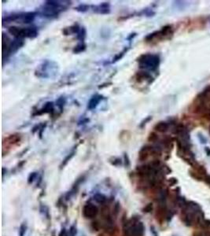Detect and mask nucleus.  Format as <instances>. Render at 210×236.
Masks as SVG:
<instances>
[{
  "label": "nucleus",
  "mask_w": 210,
  "mask_h": 236,
  "mask_svg": "<svg viewBox=\"0 0 210 236\" xmlns=\"http://www.w3.org/2000/svg\"><path fill=\"white\" fill-rule=\"evenodd\" d=\"M137 61L139 63V68L144 70H156L160 65V58L157 54H144L139 56Z\"/></svg>",
  "instance_id": "nucleus-1"
},
{
  "label": "nucleus",
  "mask_w": 210,
  "mask_h": 236,
  "mask_svg": "<svg viewBox=\"0 0 210 236\" xmlns=\"http://www.w3.org/2000/svg\"><path fill=\"white\" fill-rule=\"evenodd\" d=\"M144 232V225L139 220H135L126 228L127 236H143Z\"/></svg>",
  "instance_id": "nucleus-2"
},
{
  "label": "nucleus",
  "mask_w": 210,
  "mask_h": 236,
  "mask_svg": "<svg viewBox=\"0 0 210 236\" xmlns=\"http://www.w3.org/2000/svg\"><path fill=\"white\" fill-rule=\"evenodd\" d=\"M25 44V41L23 39H19V38H15L13 40L11 41L10 44V47L8 48V50L5 54H3V61L5 60V58H7L11 54H13L16 53L21 47H23Z\"/></svg>",
  "instance_id": "nucleus-3"
},
{
  "label": "nucleus",
  "mask_w": 210,
  "mask_h": 236,
  "mask_svg": "<svg viewBox=\"0 0 210 236\" xmlns=\"http://www.w3.org/2000/svg\"><path fill=\"white\" fill-rule=\"evenodd\" d=\"M38 35V30L36 27H29V28H20V33L18 38L19 39H25V38H30L34 39Z\"/></svg>",
  "instance_id": "nucleus-4"
},
{
  "label": "nucleus",
  "mask_w": 210,
  "mask_h": 236,
  "mask_svg": "<svg viewBox=\"0 0 210 236\" xmlns=\"http://www.w3.org/2000/svg\"><path fill=\"white\" fill-rule=\"evenodd\" d=\"M98 213H99V208L94 204H87L83 208V215L86 218H94L98 215Z\"/></svg>",
  "instance_id": "nucleus-5"
},
{
  "label": "nucleus",
  "mask_w": 210,
  "mask_h": 236,
  "mask_svg": "<svg viewBox=\"0 0 210 236\" xmlns=\"http://www.w3.org/2000/svg\"><path fill=\"white\" fill-rule=\"evenodd\" d=\"M92 10L99 14H108L110 13V5L109 3H102L98 6H92Z\"/></svg>",
  "instance_id": "nucleus-6"
},
{
  "label": "nucleus",
  "mask_w": 210,
  "mask_h": 236,
  "mask_svg": "<svg viewBox=\"0 0 210 236\" xmlns=\"http://www.w3.org/2000/svg\"><path fill=\"white\" fill-rule=\"evenodd\" d=\"M102 99H103V96L101 95L96 94V95H93L91 98V99L89 100L88 103H87V109L89 110H94Z\"/></svg>",
  "instance_id": "nucleus-7"
},
{
  "label": "nucleus",
  "mask_w": 210,
  "mask_h": 236,
  "mask_svg": "<svg viewBox=\"0 0 210 236\" xmlns=\"http://www.w3.org/2000/svg\"><path fill=\"white\" fill-rule=\"evenodd\" d=\"M54 112V103L52 102H47L43 106L40 110H38L36 113H33V116L42 115L44 113H51Z\"/></svg>",
  "instance_id": "nucleus-8"
},
{
  "label": "nucleus",
  "mask_w": 210,
  "mask_h": 236,
  "mask_svg": "<svg viewBox=\"0 0 210 236\" xmlns=\"http://www.w3.org/2000/svg\"><path fill=\"white\" fill-rule=\"evenodd\" d=\"M36 15H37V12L23 13L21 21L25 24H30L35 20Z\"/></svg>",
  "instance_id": "nucleus-9"
},
{
  "label": "nucleus",
  "mask_w": 210,
  "mask_h": 236,
  "mask_svg": "<svg viewBox=\"0 0 210 236\" xmlns=\"http://www.w3.org/2000/svg\"><path fill=\"white\" fill-rule=\"evenodd\" d=\"M80 26L78 24H75V25H72L70 27L68 28H65L62 30V33L65 35H72V34H77L79 33V31L80 30Z\"/></svg>",
  "instance_id": "nucleus-10"
},
{
  "label": "nucleus",
  "mask_w": 210,
  "mask_h": 236,
  "mask_svg": "<svg viewBox=\"0 0 210 236\" xmlns=\"http://www.w3.org/2000/svg\"><path fill=\"white\" fill-rule=\"evenodd\" d=\"M135 77H136L138 82H141V81H149L150 79H152L151 75L149 74L148 72H146V71H139V72H137L136 74H135Z\"/></svg>",
  "instance_id": "nucleus-11"
},
{
  "label": "nucleus",
  "mask_w": 210,
  "mask_h": 236,
  "mask_svg": "<svg viewBox=\"0 0 210 236\" xmlns=\"http://www.w3.org/2000/svg\"><path fill=\"white\" fill-rule=\"evenodd\" d=\"M168 128H169V125L165 121H160L154 126L155 130L157 131H159V132H161V133L166 132L168 130Z\"/></svg>",
  "instance_id": "nucleus-12"
},
{
  "label": "nucleus",
  "mask_w": 210,
  "mask_h": 236,
  "mask_svg": "<svg viewBox=\"0 0 210 236\" xmlns=\"http://www.w3.org/2000/svg\"><path fill=\"white\" fill-rule=\"evenodd\" d=\"M87 48V45L85 44L84 43H79L78 45H76L75 47L73 48V52L74 54H80V53H82V52H84V51H85V50H86Z\"/></svg>",
  "instance_id": "nucleus-13"
},
{
  "label": "nucleus",
  "mask_w": 210,
  "mask_h": 236,
  "mask_svg": "<svg viewBox=\"0 0 210 236\" xmlns=\"http://www.w3.org/2000/svg\"><path fill=\"white\" fill-rule=\"evenodd\" d=\"M87 36V32L86 29L84 27H81L80 30L79 31V33L76 34V39L81 41V43H84V40Z\"/></svg>",
  "instance_id": "nucleus-14"
},
{
  "label": "nucleus",
  "mask_w": 210,
  "mask_h": 236,
  "mask_svg": "<svg viewBox=\"0 0 210 236\" xmlns=\"http://www.w3.org/2000/svg\"><path fill=\"white\" fill-rule=\"evenodd\" d=\"M66 99L65 97H60V98H58V99H57V101H56V106H58V109L61 110V112H62V110H63L64 109V106L66 105Z\"/></svg>",
  "instance_id": "nucleus-15"
},
{
  "label": "nucleus",
  "mask_w": 210,
  "mask_h": 236,
  "mask_svg": "<svg viewBox=\"0 0 210 236\" xmlns=\"http://www.w3.org/2000/svg\"><path fill=\"white\" fill-rule=\"evenodd\" d=\"M20 28L16 27V26H11L8 28V33H10V35H13L15 38H18L19 33H20Z\"/></svg>",
  "instance_id": "nucleus-16"
},
{
  "label": "nucleus",
  "mask_w": 210,
  "mask_h": 236,
  "mask_svg": "<svg viewBox=\"0 0 210 236\" xmlns=\"http://www.w3.org/2000/svg\"><path fill=\"white\" fill-rule=\"evenodd\" d=\"M94 199L99 204L105 203L107 200L106 197L103 195V194H95L94 196Z\"/></svg>",
  "instance_id": "nucleus-17"
},
{
  "label": "nucleus",
  "mask_w": 210,
  "mask_h": 236,
  "mask_svg": "<svg viewBox=\"0 0 210 236\" xmlns=\"http://www.w3.org/2000/svg\"><path fill=\"white\" fill-rule=\"evenodd\" d=\"M90 7H91L90 6L86 5V4H80L78 6H76V7L75 8V10H76V11H78V12L84 13L87 12V11H88Z\"/></svg>",
  "instance_id": "nucleus-18"
},
{
  "label": "nucleus",
  "mask_w": 210,
  "mask_h": 236,
  "mask_svg": "<svg viewBox=\"0 0 210 236\" xmlns=\"http://www.w3.org/2000/svg\"><path fill=\"white\" fill-rule=\"evenodd\" d=\"M75 153H76V151H72V152H71V153H69V154H68V155L67 156V157H66V158L64 159L63 161H62V163H61V168H63L64 166L66 165H67V163H68V161H70V160H71L72 158L73 157L74 154H75Z\"/></svg>",
  "instance_id": "nucleus-19"
},
{
  "label": "nucleus",
  "mask_w": 210,
  "mask_h": 236,
  "mask_svg": "<svg viewBox=\"0 0 210 236\" xmlns=\"http://www.w3.org/2000/svg\"><path fill=\"white\" fill-rule=\"evenodd\" d=\"M128 48H126V49H124V50H123V51H121V53H119L118 54H116V55L113 58V61H112V63H115V62H116L117 61L121 60V58H123V57H124V54H125L127 53V51H128Z\"/></svg>",
  "instance_id": "nucleus-20"
},
{
  "label": "nucleus",
  "mask_w": 210,
  "mask_h": 236,
  "mask_svg": "<svg viewBox=\"0 0 210 236\" xmlns=\"http://www.w3.org/2000/svg\"><path fill=\"white\" fill-rule=\"evenodd\" d=\"M38 177V173L34 172H31L30 175L28 176V183H32L34 181L36 180V179Z\"/></svg>",
  "instance_id": "nucleus-21"
},
{
  "label": "nucleus",
  "mask_w": 210,
  "mask_h": 236,
  "mask_svg": "<svg viewBox=\"0 0 210 236\" xmlns=\"http://www.w3.org/2000/svg\"><path fill=\"white\" fill-rule=\"evenodd\" d=\"M26 230H27V226L25 225V224H23L20 225V228H19V235L20 236H24L26 232Z\"/></svg>",
  "instance_id": "nucleus-22"
},
{
  "label": "nucleus",
  "mask_w": 210,
  "mask_h": 236,
  "mask_svg": "<svg viewBox=\"0 0 210 236\" xmlns=\"http://www.w3.org/2000/svg\"><path fill=\"white\" fill-rule=\"evenodd\" d=\"M157 138H158V137H157V134L154 133V132H151V133L149 134L148 140L150 141V142H155Z\"/></svg>",
  "instance_id": "nucleus-23"
},
{
  "label": "nucleus",
  "mask_w": 210,
  "mask_h": 236,
  "mask_svg": "<svg viewBox=\"0 0 210 236\" xmlns=\"http://www.w3.org/2000/svg\"><path fill=\"white\" fill-rule=\"evenodd\" d=\"M76 233H77V231H76V227H71L70 229H69V231H68V236H76Z\"/></svg>",
  "instance_id": "nucleus-24"
},
{
  "label": "nucleus",
  "mask_w": 210,
  "mask_h": 236,
  "mask_svg": "<svg viewBox=\"0 0 210 236\" xmlns=\"http://www.w3.org/2000/svg\"><path fill=\"white\" fill-rule=\"evenodd\" d=\"M151 119H152V117H147V118H146V120H144V121H142V124H140V128H143V126L146 125V124H147V122H148V121H150Z\"/></svg>",
  "instance_id": "nucleus-25"
},
{
  "label": "nucleus",
  "mask_w": 210,
  "mask_h": 236,
  "mask_svg": "<svg viewBox=\"0 0 210 236\" xmlns=\"http://www.w3.org/2000/svg\"><path fill=\"white\" fill-rule=\"evenodd\" d=\"M152 210V204H149L147 205L146 207L144 208V212H147V213H149Z\"/></svg>",
  "instance_id": "nucleus-26"
},
{
  "label": "nucleus",
  "mask_w": 210,
  "mask_h": 236,
  "mask_svg": "<svg viewBox=\"0 0 210 236\" xmlns=\"http://www.w3.org/2000/svg\"><path fill=\"white\" fill-rule=\"evenodd\" d=\"M59 236H68V234H67V231H66V229L64 228L61 230V233L59 234Z\"/></svg>",
  "instance_id": "nucleus-27"
}]
</instances>
